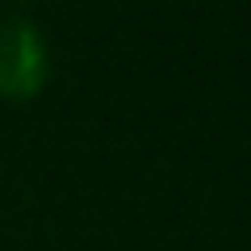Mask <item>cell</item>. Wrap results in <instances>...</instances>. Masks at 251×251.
I'll return each mask as SVG.
<instances>
[{
	"mask_svg": "<svg viewBox=\"0 0 251 251\" xmlns=\"http://www.w3.org/2000/svg\"><path fill=\"white\" fill-rule=\"evenodd\" d=\"M50 80V46L25 17H0V100H34Z\"/></svg>",
	"mask_w": 251,
	"mask_h": 251,
	"instance_id": "obj_1",
	"label": "cell"
}]
</instances>
